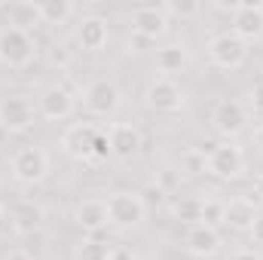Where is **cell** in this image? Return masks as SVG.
I'll use <instances>...</instances> for the list:
<instances>
[{
	"instance_id": "obj_1",
	"label": "cell",
	"mask_w": 263,
	"mask_h": 260,
	"mask_svg": "<svg viewBox=\"0 0 263 260\" xmlns=\"http://www.w3.org/2000/svg\"><path fill=\"white\" fill-rule=\"evenodd\" d=\"M9 172L18 184H40L46 175H49V156L43 147L37 144H28V147H18L12 156H9Z\"/></svg>"
},
{
	"instance_id": "obj_2",
	"label": "cell",
	"mask_w": 263,
	"mask_h": 260,
	"mask_svg": "<svg viewBox=\"0 0 263 260\" xmlns=\"http://www.w3.org/2000/svg\"><path fill=\"white\" fill-rule=\"evenodd\" d=\"M123 104V92L114 80L107 77H98L92 83H86L83 89V107L92 114V117H114Z\"/></svg>"
},
{
	"instance_id": "obj_3",
	"label": "cell",
	"mask_w": 263,
	"mask_h": 260,
	"mask_svg": "<svg viewBox=\"0 0 263 260\" xmlns=\"http://www.w3.org/2000/svg\"><path fill=\"white\" fill-rule=\"evenodd\" d=\"M31 62H34V37L15 25L0 28V65L28 67Z\"/></svg>"
},
{
	"instance_id": "obj_4",
	"label": "cell",
	"mask_w": 263,
	"mask_h": 260,
	"mask_svg": "<svg viewBox=\"0 0 263 260\" xmlns=\"http://www.w3.org/2000/svg\"><path fill=\"white\" fill-rule=\"evenodd\" d=\"M144 101L156 114H178L187 104V92L172 77H153L144 89Z\"/></svg>"
},
{
	"instance_id": "obj_5",
	"label": "cell",
	"mask_w": 263,
	"mask_h": 260,
	"mask_svg": "<svg viewBox=\"0 0 263 260\" xmlns=\"http://www.w3.org/2000/svg\"><path fill=\"white\" fill-rule=\"evenodd\" d=\"M107 217L114 227L120 230H132V227H141L144 217H147V205L141 193H129V190H120V193L107 196Z\"/></svg>"
},
{
	"instance_id": "obj_6",
	"label": "cell",
	"mask_w": 263,
	"mask_h": 260,
	"mask_svg": "<svg viewBox=\"0 0 263 260\" xmlns=\"http://www.w3.org/2000/svg\"><path fill=\"white\" fill-rule=\"evenodd\" d=\"M245 59H248V46L236 34L223 31V34H214L208 40V62L214 67H220V70H239V67L245 65Z\"/></svg>"
},
{
	"instance_id": "obj_7",
	"label": "cell",
	"mask_w": 263,
	"mask_h": 260,
	"mask_svg": "<svg viewBox=\"0 0 263 260\" xmlns=\"http://www.w3.org/2000/svg\"><path fill=\"white\" fill-rule=\"evenodd\" d=\"M208 175L217 181H239L245 175V153L236 144H217L208 153Z\"/></svg>"
},
{
	"instance_id": "obj_8",
	"label": "cell",
	"mask_w": 263,
	"mask_h": 260,
	"mask_svg": "<svg viewBox=\"0 0 263 260\" xmlns=\"http://www.w3.org/2000/svg\"><path fill=\"white\" fill-rule=\"evenodd\" d=\"M34 120H37V107L28 95L12 92V95L0 98V126L6 132H15V135L28 132L34 126Z\"/></svg>"
},
{
	"instance_id": "obj_9",
	"label": "cell",
	"mask_w": 263,
	"mask_h": 260,
	"mask_svg": "<svg viewBox=\"0 0 263 260\" xmlns=\"http://www.w3.org/2000/svg\"><path fill=\"white\" fill-rule=\"evenodd\" d=\"M230 34H236L245 46L248 43H254V40H260L263 37V3L260 0H242L239 3V9L230 15Z\"/></svg>"
},
{
	"instance_id": "obj_10",
	"label": "cell",
	"mask_w": 263,
	"mask_h": 260,
	"mask_svg": "<svg viewBox=\"0 0 263 260\" xmlns=\"http://www.w3.org/2000/svg\"><path fill=\"white\" fill-rule=\"evenodd\" d=\"M211 126L214 132L220 135V138H236V135H242L245 126H248V110H245V104L242 101H236V98H223V101H217L214 104V114H211Z\"/></svg>"
},
{
	"instance_id": "obj_11",
	"label": "cell",
	"mask_w": 263,
	"mask_h": 260,
	"mask_svg": "<svg viewBox=\"0 0 263 260\" xmlns=\"http://www.w3.org/2000/svg\"><path fill=\"white\" fill-rule=\"evenodd\" d=\"M73 107H77V98H73V92H70L67 86H62V83L46 86V89L40 92V98H37V114H40L43 120H49V123L67 120V117L73 114Z\"/></svg>"
},
{
	"instance_id": "obj_12",
	"label": "cell",
	"mask_w": 263,
	"mask_h": 260,
	"mask_svg": "<svg viewBox=\"0 0 263 260\" xmlns=\"http://www.w3.org/2000/svg\"><path fill=\"white\" fill-rule=\"evenodd\" d=\"M129 25L135 37L150 40V43H156L159 37L168 34V15H165L162 6H138V9H132Z\"/></svg>"
},
{
	"instance_id": "obj_13",
	"label": "cell",
	"mask_w": 263,
	"mask_h": 260,
	"mask_svg": "<svg viewBox=\"0 0 263 260\" xmlns=\"http://www.w3.org/2000/svg\"><path fill=\"white\" fill-rule=\"evenodd\" d=\"M95 126L89 123H73L62 132V150L65 156L77 162H92V144H95Z\"/></svg>"
},
{
	"instance_id": "obj_14",
	"label": "cell",
	"mask_w": 263,
	"mask_h": 260,
	"mask_svg": "<svg viewBox=\"0 0 263 260\" xmlns=\"http://www.w3.org/2000/svg\"><path fill=\"white\" fill-rule=\"evenodd\" d=\"M73 224L86 233H98L110 224L107 217V199H98V196H89V199H80L77 208H73Z\"/></svg>"
},
{
	"instance_id": "obj_15",
	"label": "cell",
	"mask_w": 263,
	"mask_h": 260,
	"mask_svg": "<svg viewBox=\"0 0 263 260\" xmlns=\"http://www.w3.org/2000/svg\"><path fill=\"white\" fill-rule=\"evenodd\" d=\"M184 251L193 254V257H214L220 251V233L214 227H205V224L187 227V233H184Z\"/></svg>"
},
{
	"instance_id": "obj_16",
	"label": "cell",
	"mask_w": 263,
	"mask_h": 260,
	"mask_svg": "<svg viewBox=\"0 0 263 260\" xmlns=\"http://www.w3.org/2000/svg\"><path fill=\"white\" fill-rule=\"evenodd\" d=\"M257 208H254V199L248 196H233L230 202H223V227L236 230V233H248L257 220Z\"/></svg>"
},
{
	"instance_id": "obj_17",
	"label": "cell",
	"mask_w": 263,
	"mask_h": 260,
	"mask_svg": "<svg viewBox=\"0 0 263 260\" xmlns=\"http://www.w3.org/2000/svg\"><path fill=\"white\" fill-rule=\"evenodd\" d=\"M107 141H110V156H117V159H132L141 150V132L132 123H110Z\"/></svg>"
},
{
	"instance_id": "obj_18",
	"label": "cell",
	"mask_w": 263,
	"mask_h": 260,
	"mask_svg": "<svg viewBox=\"0 0 263 260\" xmlns=\"http://www.w3.org/2000/svg\"><path fill=\"white\" fill-rule=\"evenodd\" d=\"M107 37H110L107 18H101V15H83V18H80V25H77V43H80L86 52L104 49V46H107Z\"/></svg>"
},
{
	"instance_id": "obj_19",
	"label": "cell",
	"mask_w": 263,
	"mask_h": 260,
	"mask_svg": "<svg viewBox=\"0 0 263 260\" xmlns=\"http://www.w3.org/2000/svg\"><path fill=\"white\" fill-rule=\"evenodd\" d=\"M187 65H190V49L181 46V43H168V46H162V49L156 52V67H159L162 77L181 73Z\"/></svg>"
},
{
	"instance_id": "obj_20",
	"label": "cell",
	"mask_w": 263,
	"mask_h": 260,
	"mask_svg": "<svg viewBox=\"0 0 263 260\" xmlns=\"http://www.w3.org/2000/svg\"><path fill=\"white\" fill-rule=\"evenodd\" d=\"M37 15L43 25H65L73 15V3L70 0H43V3H37Z\"/></svg>"
},
{
	"instance_id": "obj_21",
	"label": "cell",
	"mask_w": 263,
	"mask_h": 260,
	"mask_svg": "<svg viewBox=\"0 0 263 260\" xmlns=\"http://www.w3.org/2000/svg\"><path fill=\"white\" fill-rule=\"evenodd\" d=\"M172 214H175V220H181L187 227H196V224H202V199H196V196H181L172 205Z\"/></svg>"
},
{
	"instance_id": "obj_22",
	"label": "cell",
	"mask_w": 263,
	"mask_h": 260,
	"mask_svg": "<svg viewBox=\"0 0 263 260\" xmlns=\"http://www.w3.org/2000/svg\"><path fill=\"white\" fill-rule=\"evenodd\" d=\"M46 62H49L52 67H59V70L70 67V62H73V49H70V43H65V40L49 43V49H46Z\"/></svg>"
},
{
	"instance_id": "obj_23",
	"label": "cell",
	"mask_w": 263,
	"mask_h": 260,
	"mask_svg": "<svg viewBox=\"0 0 263 260\" xmlns=\"http://www.w3.org/2000/svg\"><path fill=\"white\" fill-rule=\"evenodd\" d=\"M107 257H110V248L98 239H86L77 248V260H107Z\"/></svg>"
},
{
	"instance_id": "obj_24",
	"label": "cell",
	"mask_w": 263,
	"mask_h": 260,
	"mask_svg": "<svg viewBox=\"0 0 263 260\" xmlns=\"http://www.w3.org/2000/svg\"><path fill=\"white\" fill-rule=\"evenodd\" d=\"M202 224L214 227V230L223 224V202L220 199H202Z\"/></svg>"
},
{
	"instance_id": "obj_25",
	"label": "cell",
	"mask_w": 263,
	"mask_h": 260,
	"mask_svg": "<svg viewBox=\"0 0 263 260\" xmlns=\"http://www.w3.org/2000/svg\"><path fill=\"white\" fill-rule=\"evenodd\" d=\"M184 172H193V175H199V172H205L208 175V156L199 150V147H193V150H187L184 153Z\"/></svg>"
},
{
	"instance_id": "obj_26",
	"label": "cell",
	"mask_w": 263,
	"mask_h": 260,
	"mask_svg": "<svg viewBox=\"0 0 263 260\" xmlns=\"http://www.w3.org/2000/svg\"><path fill=\"white\" fill-rule=\"evenodd\" d=\"M162 9H165V15H178V18H193L202 12V3H162Z\"/></svg>"
},
{
	"instance_id": "obj_27",
	"label": "cell",
	"mask_w": 263,
	"mask_h": 260,
	"mask_svg": "<svg viewBox=\"0 0 263 260\" xmlns=\"http://www.w3.org/2000/svg\"><path fill=\"white\" fill-rule=\"evenodd\" d=\"M110 156V141H107V129L95 132V144H92V162H104Z\"/></svg>"
},
{
	"instance_id": "obj_28",
	"label": "cell",
	"mask_w": 263,
	"mask_h": 260,
	"mask_svg": "<svg viewBox=\"0 0 263 260\" xmlns=\"http://www.w3.org/2000/svg\"><path fill=\"white\" fill-rule=\"evenodd\" d=\"M156 187H159L162 193H172L175 187H181V175H178L175 169H162V172H159V181H156Z\"/></svg>"
},
{
	"instance_id": "obj_29",
	"label": "cell",
	"mask_w": 263,
	"mask_h": 260,
	"mask_svg": "<svg viewBox=\"0 0 263 260\" xmlns=\"http://www.w3.org/2000/svg\"><path fill=\"white\" fill-rule=\"evenodd\" d=\"M248 104L254 114H263V80H257L251 89H248Z\"/></svg>"
},
{
	"instance_id": "obj_30",
	"label": "cell",
	"mask_w": 263,
	"mask_h": 260,
	"mask_svg": "<svg viewBox=\"0 0 263 260\" xmlns=\"http://www.w3.org/2000/svg\"><path fill=\"white\" fill-rule=\"evenodd\" d=\"M107 260H138L135 257V251H132V248H126V245H114V248H110V257Z\"/></svg>"
},
{
	"instance_id": "obj_31",
	"label": "cell",
	"mask_w": 263,
	"mask_h": 260,
	"mask_svg": "<svg viewBox=\"0 0 263 260\" xmlns=\"http://www.w3.org/2000/svg\"><path fill=\"white\" fill-rule=\"evenodd\" d=\"M230 260H263V254H257L254 248H239L230 254Z\"/></svg>"
},
{
	"instance_id": "obj_32",
	"label": "cell",
	"mask_w": 263,
	"mask_h": 260,
	"mask_svg": "<svg viewBox=\"0 0 263 260\" xmlns=\"http://www.w3.org/2000/svg\"><path fill=\"white\" fill-rule=\"evenodd\" d=\"M248 236H251V242H254V245H263V214L254 220V227L248 230Z\"/></svg>"
},
{
	"instance_id": "obj_33",
	"label": "cell",
	"mask_w": 263,
	"mask_h": 260,
	"mask_svg": "<svg viewBox=\"0 0 263 260\" xmlns=\"http://www.w3.org/2000/svg\"><path fill=\"white\" fill-rule=\"evenodd\" d=\"M162 190H159V187H150V190H147V193L141 196V199H144V205H159V202H162Z\"/></svg>"
},
{
	"instance_id": "obj_34",
	"label": "cell",
	"mask_w": 263,
	"mask_h": 260,
	"mask_svg": "<svg viewBox=\"0 0 263 260\" xmlns=\"http://www.w3.org/2000/svg\"><path fill=\"white\" fill-rule=\"evenodd\" d=\"M0 260H34V257H31L25 248H12V251H6V254H3Z\"/></svg>"
},
{
	"instance_id": "obj_35",
	"label": "cell",
	"mask_w": 263,
	"mask_h": 260,
	"mask_svg": "<svg viewBox=\"0 0 263 260\" xmlns=\"http://www.w3.org/2000/svg\"><path fill=\"white\" fill-rule=\"evenodd\" d=\"M211 6H214L217 12H230V15H233V12L239 9V3H236V0H230V3H223V0H217V3H211Z\"/></svg>"
},
{
	"instance_id": "obj_36",
	"label": "cell",
	"mask_w": 263,
	"mask_h": 260,
	"mask_svg": "<svg viewBox=\"0 0 263 260\" xmlns=\"http://www.w3.org/2000/svg\"><path fill=\"white\" fill-rule=\"evenodd\" d=\"M254 193H257V199L263 202V172L257 175V181H254Z\"/></svg>"
},
{
	"instance_id": "obj_37",
	"label": "cell",
	"mask_w": 263,
	"mask_h": 260,
	"mask_svg": "<svg viewBox=\"0 0 263 260\" xmlns=\"http://www.w3.org/2000/svg\"><path fill=\"white\" fill-rule=\"evenodd\" d=\"M254 138H257V147L263 150V129H257V135H254Z\"/></svg>"
},
{
	"instance_id": "obj_38",
	"label": "cell",
	"mask_w": 263,
	"mask_h": 260,
	"mask_svg": "<svg viewBox=\"0 0 263 260\" xmlns=\"http://www.w3.org/2000/svg\"><path fill=\"white\" fill-rule=\"evenodd\" d=\"M0 217H3V202H0Z\"/></svg>"
}]
</instances>
